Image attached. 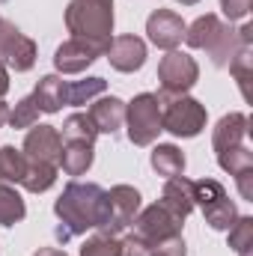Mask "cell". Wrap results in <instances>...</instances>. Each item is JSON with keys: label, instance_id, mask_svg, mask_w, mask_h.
I'll list each match as a JSON object with an SVG mask.
<instances>
[{"label": "cell", "instance_id": "6da1fadb", "mask_svg": "<svg viewBox=\"0 0 253 256\" xmlns=\"http://www.w3.org/2000/svg\"><path fill=\"white\" fill-rule=\"evenodd\" d=\"M54 214L60 218L54 236L63 244L86 230H102L108 224V191L96 182H68L63 196L54 202Z\"/></svg>", "mask_w": 253, "mask_h": 256}, {"label": "cell", "instance_id": "7a4b0ae2", "mask_svg": "<svg viewBox=\"0 0 253 256\" xmlns=\"http://www.w3.org/2000/svg\"><path fill=\"white\" fill-rule=\"evenodd\" d=\"M185 42L190 48H206L212 63L220 68L230 66L244 51V45L238 42V33L224 27L218 15H200L190 27H185Z\"/></svg>", "mask_w": 253, "mask_h": 256}, {"label": "cell", "instance_id": "3957f363", "mask_svg": "<svg viewBox=\"0 0 253 256\" xmlns=\"http://www.w3.org/2000/svg\"><path fill=\"white\" fill-rule=\"evenodd\" d=\"M66 27L74 39L110 45L114 33V0H72L66 9Z\"/></svg>", "mask_w": 253, "mask_h": 256}, {"label": "cell", "instance_id": "277c9868", "mask_svg": "<svg viewBox=\"0 0 253 256\" xmlns=\"http://www.w3.org/2000/svg\"><path fill=\"white\" fill-rule=\"evenodd\" d=\"M161 98L155 92H140L131 104H126V126H128V140L134 146H149L155 143V137L164 131L161 128Z\"/></svg>", "mask_w": 253, "mask_h": 256}, {"label": "cell", "instance_id": "5b68a950", "mask_svg": "<svg viewBox=\"0 0 253 256\" xmlns=\"http://www.w3.org/2000/svg\"><path fill=\"white\" fill-rule=\"evenodd\" d=\"M161 108H164L161 128L176 137H196L206 128V108L196 98H188V96L161 98Z\"/></svg>", "mask_w": 253, "mask_h": 256}, {"label": "cell", "instance_id": "8992f818", "mask_svg": "<svg viewBox=\"0 0 253 256\" xmlns=\"http://www.w3.org/2000/svg\"><path fill=\"white\" fill-rule=\"evenodd\" d=\"M200 68L194 63V57L182 51H167V57H161L158 63V80H161V92H155L158 98H176L185 96L190 86L196 84Z\"/></svg>", "mask_w": 253, "mask_h": 256}, {"label": "cell", "instance_id": "52a82bcc", "mask_svg": "<svg viewBox=\"0 0 253 256\" xmlns=\"http://www.w3.org/2000/svg\"><path fill=\"white\" fill-rule=\"evenodd\" d=\"M131 224H134V236L143 238L149 248H155L158 242L173 238V236L182 232V218H176V214H173L170 208H164L161 202H155V206L137 212V218H134Z\"/></svg>", "mask_w": 253, "mask_h": 256}, {"label": "cell", "instance_id": "ba28073f", "mask_svg": "<svg viewBox=\"0 0 253 256\" xmlns=\"http://www.w3.org/2000/svg\"><path fill=\"white\" fill-rule=\"evenodd\" d=\"M0 63L15 68V72H27L36 63V45L33 39H27L15 24L0 18Z\"/></svg>", "mask_w": 253, "mask_h": 256}, {"label": "cell", "instance_id": "9c48e42d", "mask_svg": "<svg viewBox=\"0 0 253 256\" xmlns=\"http://www.w3.org/2000/svg\"><path fill=\"white\" fill-rule=\"evenodd\" d=\"M140 212V194L131 185H116L108 191V224L98 230L102 236H116L126 226H131V220Z\"/></svg>", "mask_w": 253, "mask_h": 256}, {"label": "cell", "instance_id": "30bf717a", "mask_svg": "<svg viewBox=\"0 0 253 256\" xmlns=\"http://www.w3.org/2000/svg\"><path fill=\"white\" fill-rule=\"evenodd\" d=\"M102 54H108V45H98V42H90V39H68L54 54V68L63 72V74H78L86 66L96 63Z\"/></svg>", "mask_w": 253, "mask_h": 256}, {"label": "cell", "instance_id": "8fae6325", "mask_svg": "<svg viewBox=\"0 0 253 256\" xmlns=\"http://www.w3.org/2000/svg\"><path fill=\"white\" fill-rule=\"evenodd\" d=\"M63 152V137L54 126H33L24 137V158L27 161H42V164H60Z\"/></svg>", "mask_w": 253, "mask_h": 256}, {"label": "cell", "instance_id": "7c38bea8", "mask_svg": "<svg viewBox=\"0 0 253 256\" xmlns=\"http://www.w3.org/2000/svg\"><path fill=\"white\" fill-rule=\"evenodd\" d=\"M146 33H149L152 45H158L164 51H176V45L185 39V21L173 9H155L146 21Z\"/></svg>", "mask_w": 253, "mask_h": 256}, {"label": "cell", "instance_id": "4fadbf2b", "mask_svg": "<svg viewBox=\"0 0 253 256\" xmlns=\"http://www.w3.org/2000/svg\"><path fill=\"white\" fill-rule=\"evenodd\" d=\"M108 60L116 72H137L146 63V42L137 36H116L108 45Z\"/></svg>", "mask_w": 253, "mask_h": 256}, {"label": "cell", "instance_id": "5bb4252c", "mask_svg": "<svg viewBox=\"0 0 253 256\" xmlns=\"http://www.w3.org/2000/svg\"><path fill=\"white\" fill-rule=\"evenodd\" d=\"M90 120L98 128V134H116L126 126V102L116 96H102L90 108Z\"/></svg>", "mask_w": 253, "mask_h": 256}, {"label": "cell", "instance_id": "9a60e30c", "mask_svg": "<svg viewBox=\"0 0 253 256\" xmlns=\"http://www.w3.org/2000/svg\"><path fill=\"white\" fill-rule=\"evenodd\" d=\"M164 208H170L176 218H188L194 212V182L185 179V176H173L164 182V191H161V200H158Z\"/></svg>", "mask_w": 253, "mask_h": 256}, {"label": "cell", "instance_id": "2e32d148", "mask_svg": "<svg viewBox=\"0 0 253 256\" xmlns=\"http://www.w3.org/2000/svg\"><path fill=\"white\" fill-rule=\"evenodd\" d=\"M244 137H248V116L244 114H226L212 134V146H214V152H224V149L242 146Z\"/></svg>", "mask_w": 253, "mask_h": 256}, {"label": "cell", "instance_id": "e0dca14e", "mask_svg": "<svg viewBox=\"0 0 253 256\" xmlns=\"http://www.w3.org/2000/svg\"><path fill=\"white\" fill-rule=\"evenodd\" d=\"M30 98L36 102L39 110L57 114V110L66 104V80L60 78V74H45V78L36 84V90H33Z\"/></svg>", "mask_w": 253, "mask_h": 256}, {"label": "cell", "instance_id": "ac0fdd59", "mask_svg": "<svg viewBox=\"0 0 253 256\" xmlns=\"http://www.w3.org/2000/svg\"><path fill=\"white\" fill-rule=\"evenodd\" d=\"M152 170L161 173L164 179H173V176H185V155L179 146L173 143H158L152 149Z\"/></svg>", "mask_w": 253, "mask_h": 256}, {"label": "cell", "instance_id": "d6986e66", "mask_svg": "<svg viewBox=\"0 0 253 256\" xmlns=\"http://www.w3.org/2000/svg\"><path fill=\"white\" fill-rule=\"evenodd\" d=\"M57 167L66 176H84L92 167V146L90 143H66Z\"/></svg>", "mask_w": 253, "mask_h": 256}, {"label": "cell", "instance_id": "ffe728a7", "mask_svg": "<svg viewBox=\"0 0 253 256\" xmlns=\"http://www.w3.org/2000/svg\"><path fill=\"white\" fill-rule=\"evenodd\" d=\"M104 90H108V80H104V78H84V80H68V84H66V104H72V108L90 104L92 98L104 96Z\"/></svg>", "mask_w": 253, "mask_h": 256}, {"label": "cell", "instance_id": "44dd1931", "mask_svg": "<svg viewBox=\"0 0 253 256\" xmlns=\"http://www.w3.org/2000/svg\"><path fill=\"white\" fill-rule=\"evenodd\" d=\"M57 170L54 164H42V161H27V170H24V179L21 185L27 188L30 194H42L48 191L54 182H57Z\"/></svg>", "mask_w": 253, "mask_h": 256}, {"label": "cell", "instance_id": "7402d4cb", "mask_svg": "<svg viewBox=\"0 0 253 256\" xmlns=\"http://www.w3.org/2000/svg\"><path fill=\"white\" fill-rule=\"evenodd\" d=\"M202 214H206V224H208L212 230H230V226L238 220V208H236V202H232L226 194H224L220 200L202 206Z\"/></svg>", "mask_w": 253, "mask_h": 256}, {"label": "cell", "instance_id": "603a6c76", "mask_svg": "<svg viewBox=\"0 0 253 256\" xmlns=\"http://www.w3.org/2000/svg\"><path fill=\"white\" fill-rule=\"evenodd\" d=\"M60 137H63L66 143H90V146H92V140L98 137V128L92 126L90 114H72L63 122Z\"/></svg>", "mask_w": 253, "mask_h": 256}, {"label": "cell", "instance_id": "cb8c5ba5", "mask_svg": "<svg viewBox=\"0 0 253 256\" xmlns=\"http://www.w3.org/2000/svg\"><path fill=\"white\" fill-rule=\"evenodd\" d=\"M24 170H27L24 152H18L15 146H0V185H9V182L21 185Z\"/></svg>", "mask_w": 253, "mask_h": 256}, {"label": "cell", "instance_id": "d4e9b609", "mask_svg": "<svg viewBox=\"0 0 253 256\" xmlns=\"http://www.w3.org/2000/svg\"><path fill=\"white\" fill-rule=\"evenodd\" d=\"M27 206L21 200V194L12 185H0V226H12L18 220H24Z\"/></svg>", "mask_w": 253, "mask_h": 256}, {"label": "cell", "instance_id": "484cf974", "mask_svg": "<svg viewBox=\"0 0 253 256\" xmlns=\"http://www.w3.org/2000/svg\"><path fill=\"white\" fill-rule=\"evenodd\" d=\"M218 164H220V170H226V173H242V170H250L253 167V152L248 146H232V149H224V152H218Z\"/></svg>", "mask_w": 253, "mask_h": 256}, {"label": "cell", "instance_id": "4316f807", "mask_svg": "<svg viewBox=\"0 0 253 256\" xmlns=\"http://www.w3.org/2000/svg\"><path fill=\"white\" fill-rule=\"evenodd\" d=\"M230 248L238 256H250L253 248V218H238L230 226Z\"/></svg>", "mask_w": 253, "mask_h": 256}, {"label": "cell", "instance_id": "83f0119b", "mask_svg": "<svg viewBox=\"0 0 253 256\" xmlns=\"http://www.w3.org/2000/svg\"><path fill=\"white\" fill-rule=\"evenodd\" d=\"M39 108H36V102L27 96V98H21L18 104H15V110H9V126L12 128H33L39 126Z\"/></svg>", "mask_w": 253, "mask_h": 256}, {"label": "cell", "instance_id": "f1b7e54d", "mask_svg": "<svg viewBox=\"0 0 253 256\" xmlns=\"http://www.w3.org/2000/svg\"><path fill=\"white\" fill-rule=\"evenodd\" d=\"M230 72L236 74L238 86H242V96L250 98V74H253V57H250V48H244L232 63H230Z\"/></svg>", "mask_w": 253, "mask_h": 256}, {"label": "cell", "instance_id": "f546056e", "mask_svg": "<svg viewBox=\"0 0 253 256\" xmlns=\"http://www.w3.org/2000/svg\"><path fill=\"white\" fill-rule=\"evenodd\" d=\"M80 256H120V242L114 236H92L84 242L80 248Z\"/></svg>", "mask_w": 253, "mask_h": 256}, {"label": "cell", "instance_id": "4dcf8cb0", "mask_svg": "<svg viewBox=\"0 0 253 256\" xmlns=\"http://www.w3.org/2000/svg\"><path fill=\"white\" fill-rule=\"evenodd\" d=\"M224 185L220 182H214V179H200V182H194V206H208V202H214V200H220L224 196Z\"/></svg>", "mask_w": 253, "mask_h": 256}, {"label": "cell", "instance_id": "1f68e13d", "mask_svg": "<svg viewBox=\"0 0 253 256\" xmlns=\"http://www.w3.org/2000/svg\"><path fill=\"white\" fill-rule=\"evenodd\" d=\"M120 256H152V248L137 236H126L120 242Z\"/></svg>", "mask_w": 253, "mask_h": 256}, {"label": "cell", "instance_id": "d6a6232c", "mask_svg": "<svg viewBox=\"0 0 253 256\" xmlns=\"http://www.w3.org/2000/svg\"><path fill=\"white\" fill-rule=\"evenodd\" d=\"M152 254H158V256H188V250H185V242H182V236H173V238H164V242H158V244L152 248Z\"/></svg>", "mask_w": 253, "mask_h": 256}, {"label": "cell", "instance_id": "836d02e7", "mask_svg": "<svg viewBox=\"0 0 253 256\" xmlns=\"http://www.w3.org/2000/svg\"><path fill=\"white\" fill-rule=\"evenodd\" d=\"M253 0H220V9H224V15L230 18V21H238V18H244L248 12H250Z\"/></svg>", "mask_w": 253, "mask_h": 256}, {"label": "cell", "instance_id": "e575fe53", "mask_svg": "<svg viewBox=\"0 0 253 256\" xmlns=\"http://www.w3.org/2000/svg\"><path fill=\"white\" fill-rule=\"evenodd\" d=\"M236 182H238V194H242L244 200H253V167L236 173Z\"/></svg>", "mask_w": 253, "mask_h": 256}, {"label": "cell", "instance_id": "d590c367", "mask_svg": "<svg viewBox=\"0 0 253 256\" xmlns=\"http://www.w3.org/2000/svg\"><path fill=\"white\" fill-rule=\"evenodd\" d=\"M6 90H9V72H6V66L0 63V98L6 96Z\"/></svg>", "mask_w": 253, "mask_h": 256}, {"label": "cell", "instance_id": "8d00e7d4", "mask_svg": "<svg viewBox=\"0 0 253 256\" xmlns=\"http://www.w3.org/2000/svg\"><path fill=\"white\" fill-rule=\"evenodd\" d=\"M33 256H68L66 250H60V248H39Z\"/></svg>", "mask_w": 253, "mask_h": 256}, {"label": "cell", "instance_id": "74e56055", "mask_svg": "<svg viewBox=\"0 0 253 256\" xmlns=\"http://www.w3.org/2000/svg\"><path fill=\"white\" fill-rule=\"evenodd\" d=\"M6 122H9V108H6V102L0 98V128L6 126Z\"/></svg>", "mask_w": 253, "mask_h": 256}, {"label": "cell", "instance_id": "f35d334b", "mask_svg": "<svg viewBox=\"0 0 253 256\" xmlns=\"http://www.w3.org/2000/svg\"><path fill=\"white\" fill-rule=\"evenodd\" d=\"M176 3H182V6H194V3H200V0H176Z\"/></svg>", "mask_w": 253, "mask_h": 256}, {"label": "cell", "instance_id": "ab89813d", "mask_svg": "<svg viewBox=\"0 0 253 256\" xmlns=\"http://www.w3.org/2000/svg\"><path fill=\"white\" fill-rule=\"evenodd\" d=\"M152 256H158V254H152Z\"/></svg>", "mask_w": 253, "mask_h": 256}]
</instances>
